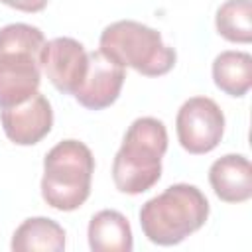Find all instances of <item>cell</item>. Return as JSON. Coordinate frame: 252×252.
Instances as JSON below:
<instances>
[{
  "instance_id": "obj_1",
  "label": "cell",
  "mask_w": 252,
  "mask_h": 252,
  "mask_svg": "<svg viewBox=\"0 0 252 252\" xmlns=\"http://www.w3.org/2000/svg\"><path fill=\"white\" fill-rule=\"evenodd\" d=\"M209 201L189 183H175L148 199L138 217L144 236L158 246H175L197 232L209 219Z\"/></svg>"
},
{
  "instance_id": "obj_2",
  "label": "cell",
  "mask_w": 252,
  "mask_h": 252,
  "mask_svg": "<svg viewBox=\"0 0 252 252\" xmlns=\"http://www.w3.org/2000/svg\"><path fill=\"white\" fill-rule=\"evenodd\" d=\"M167 152L165 124L154 116L136 118L112 161V181L126 195L152 189L161 177V158Z\"/></svg>"
},
{
  "instance_id": "obj_3",
  "label": "cell",
  "mask_w": 252,
  "mask_h": 252,
  "mask_svg": "<svg viewBox=\"0 0 252 252\" xmlns=\"http://www.w3.org/2000/svg\"><path fill=\"white\" fill-rule=\"evenodd\" d=\"M94 156L79 140L55 144L43 158L41 197L55 211H75L91 195Z\"/></svg>"
},
{
  "instance_id": "obj_4",
  "label": "cell",
  "mask_w": 252,
  "mask_h": 252,
  "mask_svg": "<svg viewBox=\"0 0 252 252\" xmlns=\"http://www.w3.org/2000/svg\"><path fill=\"white\" fill-rule=\"evenodd\" d=\"M98 51L122 67L146 77H161L175 65V49L165 45L161 33L136 20H118L98 37Z\"/></svg>"
},
{
  "instance_id": "obj_5",
  "label": "cell",
  "mask_w": 252,
  "mask_h": 252,
  "mask_svg": "<svg viewBox=\"0 0 252 252\" xmlns=\"http://www.w3.org/2000/svg\"><path fill=\"white\" fill-rule=\"evenodd\" d=\"M175 132L181 148L193 156L213 152L224 134V114L209 96L187 98L175 116Z\"/></svg>"
},
{
  "instance_id": "obj_6",
  "label": "cell",
  "mask_w": 252,
  "mask_h": 252,
  "mask_svg": "<svg viewBox=\"0 0 252 252\" xmlns=\"http://www.w3.org/2000/svg\"><path fill=\"white\" fill-rule=\"evenodd\" d=\"M41 73L63 94H75L89 67L85 45L73 37H53L45 41L39 55Z\"/></svg>"
},
{
  "instance_id": "obj_7",
  "label": "cell",
  "mask_w": 252,
  "mask_h": 252,
  "mask_svg": "<svg viewBox=\"0 0 252 252\" xmlns=\"http://www.w3.org/2000/svg\"><path fill=\"white\" fill-rule=\"evenodd\" d=\"M124 67L106 57L104 53L91 51L89 67L83 83L75 91V100L87 110H102L116 102L124 85Z\"/></svg>"
},
{
  "instance_id": "obj_8",
  "label": "cell",
  "mask_w": 252,
  "mask_h": 252,
  "mask_svg": "<svg viewBox=\"0 0 252 252\" xmlns=\"http://www.w3.org/2000/svg\"><path fill=\"white\" fill-rule=\"evenodd\" d=\"M0 122L10 142L16 146H33L51 132L53 108L41 93H35L22 104L2 108Z\"/></svg>"
},
{
  "instance_id": "obj_9",
  "label": "cell",
  "mask_w": 252,
  "mask_h": 252,
  "mask_svg": "<svg viewBox=\"0 0 252 252\" xmlns=\"http://www.w3.org/2000/svg\"><path fill=\"white\" fill-rule=\"evenodd\" d=\"M41 83L39 55L0 53V108H10L33 96Z\"/></svg>"
},
{
  "instance_id": "obj_10",
  "label": "cell",
  "mask_w": 252,
  "mask_h": 252,
  "mask_svg": "<svg viewBox=\"0 0 252 252\" xmlns=\"http://www.w3.org/2000/svg\"><path fill=\"white\" fill-rule=\"evenodd\" d=\"M209 183L224 203H244L252 197V165L242 154H226L209 167Z\"/></svg>"
},
{
  "instance_id": "obj_11",
  "label": "cell",
  "mask_w": 252,
  "mask_h": 252,
  "mask_svg": "<svg viewBox=\"0 0 252 252\" xmlns=\"http://www.w3.org/2000/svg\"><path fill=\"white\" fill-rule=\"evenodd\" d=\"M87 236L93 252H130L134 248L130 222L114 209H102L93 215Z\"/></svg>"
},
{
  "instance_id": "obj_12",
  "label": "cell",
  "mask_w": 252,
  "mask_h": 252,
  "mask_svg": "<svg viewBox=\"0 0 252 252\" xmlns=\"http://www.w3.org/2000/svg\"><path fill=\"white\" fill-rule=\"evenodd\" d=\"M10 248L14 252H61L65 250V230L53 219L30 217L14 230Z\"/></svg>"
},
{
  "instance_id": "obj_13",
  "label": "cell",
  "mask_w": 252,
  "mask_h": 252,
  "mask_svg": "<svg viewBox=\"0 0 252 252\" xmlns=\"http://www.w3.org/2000/svg\"><path fill=\"white\" fill-rule=\"evenodd\" d=\"M213 81L228 96H244L252 87V55L246 51H220L213 61Z\"/></svg>"
},
{
  "instance_id": "obj_14",
  "label": "cell",
  "mask_w": 252,
  "mask_h": 252,
  "mask_svg": "<svg viewBox=\"0 0 252 252\" xmlns=\"http://www.w3.org/2000/svg\"><path fill=\"white\" fill-rule=\"evenodd\" d=\"M219 35L232 43L252 41V8L250 0H226L219 6L215 16Z\"/></svg>"
},
{
  "instance_id": "obj_15",
  "label": "cell",
  "mask_w": 252,
  "mask_h": 252,
  "mask_svg": "<svg viewBox=\"0 0 252 252\" xmlns=\"http://www.w3.org/2000/svg\"><path fill=\"white\" fill-rule=\"evenodd\" d=\"M45 45L43 32L30 24H8L0 28V53H32L41 55Z\"/></svg>"
},
{
  "instance_id": "obj_16",
  "label": "cell",
  "mask_w": 252,
  "mask_h": 252,
  "mask_svg": "<svg viewBox=\"0 0 252 252\" xmlns=\"http://www.w3.org/2000/svg\"><path fill=\"white\" fill-rule=\"evenodd\" d=\"M2 4L14 8V10H20V12H28V14H35V12H41L45 6H47V0H0Z\"/></svg>"
}]
</instances>
